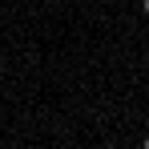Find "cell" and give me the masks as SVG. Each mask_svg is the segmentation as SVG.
Returning <instances> with one entry per match:
<instances>
[{"mask_svg": "<svg viewBox=\"0 0 149 149\" xmlns=\"http://www.w3.org/2000/svg\"><path fill=\"white\" fill-rule=\"evenodd\" d=\"M141 149H149V141H145V145H141Z\"/></svg>", "mask_w": 149, "mask_h": 149, "instance_id": "cell-2", "label": "cell"}, {"mask_svg": "<svg viewBox=\"0 0 149 149\" xmlns=\"http://www.w3.org/2000/svg\"><path fill=\"white\" fill-rule=\"evenodd\" d=\"M141 12H145V16H149V0H141Z\"/></svg>", "mask_w": 149, "mask_h": 149, "instance_id": "cell-1", "label": "cell"}]
</instances>
